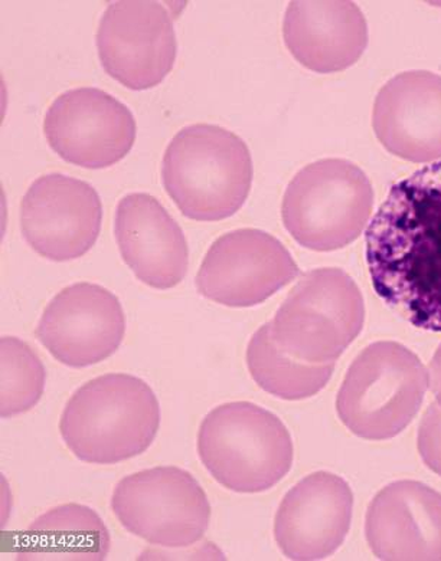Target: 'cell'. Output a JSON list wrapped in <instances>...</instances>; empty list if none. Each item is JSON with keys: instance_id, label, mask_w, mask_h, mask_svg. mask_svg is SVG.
I'll list each match as a JSON object with an SVG mask.
<instances>
[{"instance_id": "16", "label": "cell", "mask_w": 441, "mask_h": 561, "mask_svg": "<svg viewBox=\"0 0 441 561\" xmlns=\"http://www.w3.org/2000/svg\"><path fill=\"white\" fill-rule=\"evenodd\" d=\"M368 546L384 561H441V494L418 481H397L368 507Z\"/></svg>"}, {"instance_id": "5", "label": "cell", "mask_w": 441, "mask_h": 561, "mask_svg": "<svg viewBox=\"0 0 441 561\" xmlns=\"http://www.w3.org/2000/svg\"><path fill=\"white\" fill-rule=\"evenodd\" d=\"M430 374L403 344L376 342L358 354L337 399L339 420L368 440L395 438L417 416Z\"/></svg>"}, {"instance_id": "15", "label": "cell", "mask_w": 441, "mask_h": 561, "mask_svg": "<svg viewBox=\"0 0 441 561\" xmlns=\"http://www.w3.org/2000/svg\"><path fill=\"white\" fill-rule=\"evenodd\" d=\"M372 127L389 153L412 163L441 160V77L398 73L376 95Z\"/></svg>"}, {"instance_id": "14", "label": "cell", "mask_w": 441, "mask_h": 561, "mask_svg": "<svg viewBox=\"0 0 441 561\" xmlns=\"http://www.w3.org/2000/svg\"><path fill=\"white\" fill-rule=\"evenodd\" d=\"M353 494L342 477L318 471L284 495L274 517V538L284 558H330L351 530Z\"/></svg>"}, {"instance_id": "8", "label": "cell", "mask_w": 441, "mask_h": 561, "mask_svg": "<svg viewBox=\"0 0 441 561\" xmlns=\"http://www.w3.org/2000/svg\"><path fill=\"white\" fill-rule=\"evenodd\" d=\"M112 510L131 535L172 550L196 545L211 522L204 489L178 467H156L124 477L114 489Z\"/></svg>"}, {"instance_id": "7", "label": "cell", "mask_w": 441, "mask_h": 561, "mask_svg": "<svg viewBox=\"0 0 441 561\" xmlns=\"http://www.w3.org/2000/svg\"><path fill=\"white\" fill-rule=\"evenodd\" d=\"M374 191L364 170L344 159H321L298 170L283 196L284 228L316 252L342 250L366 229Z\"/></svg>"}, {"instance_id": "17", "label": "cell", "mask_w": 441, "mask_h": 561, "mask_svg": "<svg viewBox=\"0 0 441 561\" xmlns=\"http://www.w3.org/2000/svg\"><path fill=\"white\" fill-rule=\"evenodd\" d=\"M114 234L124 262L142 283L171 289L185 278L190 265L185 233L154 196H124L114 216Z\"/></svg>"}, {"instance_id": "22", "label": "cell", "mask_w": 441, "mask_h": 561, "mask_svg": "<svg viewBox=\"0 0 441 561\" xmlns=\"http://www.w3.org/2000/svg\"><path fill=\"white\" fill-rule=\"evenodd\" d=\"M418 453L426 467L441 477V407L431 403L418 427Z\"/></svg>"}, {"instance_id": "13", "label": "cell", "mask_w": 441, "mask_h": 561, "mask_svg": "<svg viewBox=\"0 0 441 561\" xmlns=\"http://www.w3.org/2000/svg\"><path fill=\"white\" fill-rule=\"evenodd\" d=\"M101 218L95 188L61 173L36 179L21 204V231L27 245L55 262L84 256L98 242Z\"/></svg>"}, {"instance_id": "21", "label": "cell", "mask_w": 441, "mask_h": 561, "mask_svg": "<svg viewBox=\"0 0 441 561\" xmlns=\"http://www.w3.org/2000/svg\"><path fill=\"white\" fill-rule=\"evenodd\" d=\"M2 357V390L0 415L3 420L21 415L38 404L45 389V367L30 344L18 337H3L0 342Z\"/></svg>"}, {"instance_id": "18", "label": "cell", "mask_w": 441, "mask_h": 561, "mask_svg": "<svg viewBox=\"0 0 441 561\" xmlns=\"http://www.w3.org/2000/svg\"><path fill=\"white\" fill-rule=\"evenodd\" d=\"M284 44L294 59L318 73L344 71L368 47V24L353 2H291L284 13Z\"/></svg>"}, {"instance_id": "9", "label": "cell", "mask_w": 441, "mask_h": 561, "mask_svg": "<svg viewBox=\"0 0 441 561\" xmlns=\"http://www.w3.org/2000/svg\"><path fill=\"white\" fill-rule=\"evenodd\" d=\"M173 18V7L162 2L110 3L98 31L99 58L104 71L131 90L159 85L177 61Z\"/></svg>"}, {"instance_id": "10", "label": "cell", "mask_w": 441, "mask_h": 561, "mask_svg": "<svg viewBox=\"0 0 441 561\" xmlns=\"http://www.w3.org/2000/svg\"><path fill=\"white\" fill-rule=\"evenodd\" d=\"M298 275L287 248L260 229H236L211 245L197 271V293L206 300L234 308L269 300Z\"/></svg>"}, {"instance_id": "23", "label": "cell", "mask_w": 441, "mask_h": 561, "mask_svg": "<svg viewBox=\"0 0 441 561\" xmlns=\"http://www.w3.org/2000/svg\"><path fill=\"white\" fill-rule=\"evenodd\" d=\"M430 386L433 390L436 402L441 407V344L436 351L433 360L430 362Z\"/></svg>"}, {"instance_id": "6", "label": "cell", "mask_w": 441, "mask_h": 561, "mask_svg": "<svg viewBox=\"0 0 441 561\" xmlns=\"http://www.w3.org/2000/svg\"><path fill=\"white\" fill-rule=\"evenodd\" d=\"M364 323V297L355 280L343 270L318 268L302 275L269 324L287 356L328 365L355 342Z\"/></svg>"}, {"instance_id": "20", "label": "cell", "mask_w": 441, "mask_h": 561, "mask_svg": "<svg viewBox=\"0 0 441 561\" xmlns=\"http://www.w3.org/2000/svg\"><path fill=\"white\" fill-rule=\"evenodd\" d=\"M247 367L264 392L283 400L314 398L332 379L335 363L307 365L287 356L271 337L270 324L261 325L247 346Z\"/></svg>"}, {"instance_id": "2", "label": "cell", "mask_w": 441, "mask_h": 561, "mask_svg": "<svg viewBox=\"0 0 441 561\" xmlns=\"http://www.w3.org/2000/svg\"><path fill=\"white\" fill-rule=\"evenodd\" d=\"M159 425L160 407L150 386L136 376L110 374L72 394L59 431L80 461L114 466L149 449Z\"/></svg>"}, {"instance_id": "3", "label": "cell", "mask_w": 441, "mask_h": 561, "mask_svg": "<svg viewBox=\"0 0 441 561\" xmlns=\"http://www.w3.org/2000/svg\"><path fill=\"white\" fill-rule=\"evenodd\" d=\"M252 159L245 142L214 124H192L177 133L162 162L168 195L186 218L217 222L246 204Z\"/></svg>"}, {"instance_id": "12", "label": "cell", "mask_w": 441, "mask_h": 561, "mask_svg": "<svg viewBox=\"0 0 441 561\" xmlns=\"http://www.w3.org/2000/svg\"><path fill=\"white\" fill-rule=\"evenodd\" d=\"M126 317L118 298L98 284L61 289L45 307L36 337L55 360L72 369L98 365L118 351Z\"/></svg>"}, {"instance_id": "19", "label": "cell", "mask_w": 441, "mask_h": 561, "mask_svg": "<svg viewBox=\"0 0 441 561\" xmlns=\"http://www.w3.org/2000/svg\"><path fill=\"white\" fill-rule=\"evenodd\" d=\"M110 533L100 515L81 504H64L26 528L16 559L21 561H101L108 559Z\"/></svg>"}, {"instance_id": "4", "label": "cell", "mask_w": 441, "mask_h": 561, "mask_svg": "<svg viewBox=\"0 0 441 561\" xmlns=\"http://www.w3.org/2000/svg\"><path fill=\"white\" fill-rule=\"evenodd\" d=\"M197 455L224 489L259 494L291 472L293 440L284 423L268 409L251 402H229L202 421Z\"/></svg>"}, {"instance_id": "1", "label": "cell", "mask_w": 441, "mask_h": 561, "mask_svg": "<svg viewBox=\"0 0 441 561\" xmlns=\"http://www.w3.org/2000/svg\"><path fill=\"white\" fill-rule=\"evenodd\" d=\"M365 243L381 300L415 328L441 333V160L389 188Z\"/></svg>"}, {"instance_id": "11", "label": "cell", "mask_w": 441, "mask_h": 561, "mask_svg": "<svg viewBox=\"0 0 441 561\" xmlns=\"http://www.w3.org/2000/svg\"><path fill=\"white\" fill-rule=\"evenodd\" d=\"M44 133L50 149L66 162L105 169L131 153L136 122L113 95L84 87L57 96L45 114Z\"/></svg>"}]
</instances>
